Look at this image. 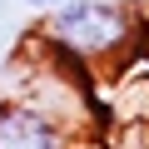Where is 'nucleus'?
<instances>
[{"instance_id": "1", "label": "nucleus", "mask_w": 149, "mask_h": 149, "mask_svg": "<svg viewBox=\"0 0 149 149\" xmlns=\"http://www.w3.org/2000/svg\"><path fill=\"white\" fill-rule=\"evenodd\" d=\"M134 30H139V15L129 5H114V0H65V5H55V15L45 20L40 35L80 65H109L129 50Z\"/></svg>"}, {"instance_id": "2", "label": "nucleus", "mask_w": 149, "mask_h": 149, "mask_svg": "<svg viewBox=\"0 0 149 149\" xmlns=\"http://www.w3.org/2000/svg\"><path fill=\"white\" fill-rule=\"evenodd\" d=\"M0 149H74V124L35 100H0Z\"/></svg>"}, {"instance_id": "3", "label": "nucleus", "mask_w": 149, "mask_h": 149, "mask_svg": "<svg viewBox=\"0 0 149 149\" xmlns=\"http://www.w3.org/2000/svg\"><path fill=\"white\" fill-rule=\"evenodd\" d=\"M30 10H55V5H65V0H25Z\"/></svg>"}]
</instances>
